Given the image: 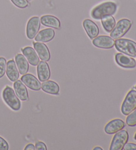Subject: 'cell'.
Masks as SVG:
<instances>
[{
  "label": "cell",
  "instance_id": "1",
  "mask_svg": "<svg viewBox=\"0 0 136 150\" xmlns=\"http://www.w3.org/2000/svg\"><path fill=\"white\" fill-rule=\"evenodd\" d=\"M117 6L112 1H106L98 5L91 11V17L96 20L101 19L106 15H112L116 13Z\"/></svg>",
  "mask_w": 136,
  "mask_h": 150
},
{
  "label": "cell",
  "instance_id": "2",
  "mask_svg": "<svg viewBox=\"0 0 136 150\" xmlns=\"http://www.w3.org/2000/svg\"><path fill=\"white\" fill-rule=\"evenodd\" d=\"M115 47L117 51L131 57H136V42L126 38H119L115 41Z\"/></svg>",
  "mask_w": 136,
  "mask_h": 150
},
{
  "label": "cell",
  "instance_id": "3",
  "mask_svg": "<svg viewBox=\"0 0 136 150\" xmlns=\"http://www.w3.org/2000/svg\"><path fill=\"white\" fill-rule=\"evenodd\" d=\"M2 97L4 101L12 110L15 111L20 110L21 107L20 99L11 87L6 86L2 93Z\"/></svg>",
  "mask_w": 136,
  "mask_h": 150
},
{
  "label": "cell",
  "instance_id": "4",
  "mask_svg": "<svg viewBox=\"0 0 136 150\" xmlns=\"http://www.w3.org/2000/svg\"><path fill=\"white\" fill-rule=\"evenodd\" d=\"M132 21L127 19L120 20L110 32V37L114 40L121 38L129 31L130 28L132 27Z\"/></svg>",
  "mask_w": 136,
  "mask_h": 150
},
{
  "label": "cell",
  "instance_id": "5",
  "mask_svg": "<svg viewBox=\"0 0 136 150\" xmlns=\"http://www.w3.org/2000/svg\"><path fill=\"white\" fill-rule=\"evenodd\" d=\"M136 108V90L132 89L127 93L123 101L121 111L124 115H128Z\"/></svg>",
  "mask_w": 136,
  "mask_h": 150
},
{
  "label": "cell",
  "instance_id": "6",
  "mask_svg": "<svg viewBox=\"0 0 136 150\" xmlns=\"http://www.w3.org/2000/svg\"><path fill=\"white\" fill-rule=\"evenodd\" d=\"M129 139V134L126 130H121L115 134L112 139L110 150H122Z\"/></svg>",
  "mask_w": 136,
  "mask_h": 150
},
{
  "label": "cell",
  "instance_id": "7",
  "mask_svg": "<svg viewBox=\"0 0 136 150\" xmlns=\"http://www.w3.org/2000/svg\"><path fill=\"white\" fill-rule=\"evenodd\" d=\"M41 27V20L38 17H33L28 21L27 25V37L29 39L35 38Z\"/></svg>",
  "mask_w": 136,
  "mask_h": 150
},
{
  "label": "cell",
  "instance_id": "8",
  "mask_svg": "<svg viewBox=\"0 0 136 150\" xmlns=\"http://www.w3.org/2000/svg\"><path fill=\"white\" fill-rule=\"evenodd\" d=\"M116 63L124 68H134L136 66V61L134 58L123 53H117L115 56Z\"/></svg>",
  "mask_w": 136,
  "mask_h": 150
},
{
  "label": "cell",
  "instance_id": "9",
  "mask_svg": "<svg viewBox=\"0 0 136 150\" xmlns=\"http://www.w3.org/2000/svg\"><path fill=\"white\" fill-rule=\"evenodd\" d=\"M92 44L96 47L102 49H110L114 46L115 40L108 36H99L94 38Z\"/></svg>",
  "mask_w": 136,
  "mask_h": 150
},
{
  "label": "cell",
  "instance_id": "10",
  "mask_svg": "<svg viewBox=\"0 0 136 150\" xmlns=\"http://www.w3.org/2000/svg\"><path fill=\"white\" fill-rule=\"evenodd\" d=\"M21 81L25 84V86L33 90V91H39L41 89V83L32 74H25L21 77Z\"/></svg>",
  "mask_w": 136,
  "mask_h": 150
},
{
  "label": "cell",
  "instance_id": "11",
  "mask_svg": "<svg viewBox=\"0 0 136 150\" xmlns=\"http://www.w3.org/2000/svg\"><path fill=\"white\" fill-rule=\"evenodd\" d=\"M125 122L121 119L116 118L111 120L105 126L104 131L108 134H114L125 127Z\"/></svg>",
  "mask_w": 136,
  "mask_h": 150
},
{
  "label": "cell",
  "instance_id": "12",
  "mask_svg": "<svg viewBox=\"0 0 136 150\" xmlns=\"http://www.w3.org/2000/svg\"><path fill=\"white\" fill-rule=\"evenodd\" d=\"M33 46L39 58H41V60L44 62L50 60L51 54L47 45H44L43 42H33Z\"/></svg>",
  "mask_w": 136,
  "mask_h": 150
},
{
  "label": "cell",
  "instance_id": "13",
  "mask_svg": "<svg viewBox=\"0 0 136 150\" xmlns=\"http://www.w3.org/2000/svg\"><path fill=\"white\" fill-rule=\"evenodd\" d=\"M37 76L39 81H47L51 77V71L48 64L44 61L39 62L37 65Z\"/></svg>",
  "mask_w": 136,
  "mask_h": 150
},
{
  "label": "cell",
  "instance_id": "14",
  "mask_svg": "<svg viewBox=\"0 0 136 150\" xmlns=\"http://www.w3.org/2000/svg\"><path fill=\"white\" fill-rule=\"evenodd\" d=\"M23 56L27 59L28 62L31 65L33 66H37L39 63V58L37 54L35 49H33L31 46H27L24 48L21 49Z\"/></svg>",
  "mask_w": 136,
  "mask_h": 150
},
{
  "label": "cell",
  "instance_id": "15",
  "mask_svg": "<svg viewBox=\"0 0 136 150\" xmlns=\"http://www.w3.org/2000/svg\"><path fill=\"white\" fill-rule=\"evenodd\" d=\"M83 27L90 39H94L99 35V28L94 22L90 19H85L83 21Z\"/></svg>",
  "mask_w": 136,
  "mask_h": 150
},
{
  "label": "cell",
  "instance_id": "16",
  "mask_svg": "<svg viewBox=\"0 0 136 150\" xmlns=\"http://www.w3.org/2000/svg\"><path fill=\"white\" fill-rule=\"evenodd\" d=\"M6 73L7 77L12 82L16 81L19 79V72L18 71L16 64L14 59L9 60L7 62Z\"/></svg>",
  "mask_w": 136,
  "mask_h": 150
},
{
  "label": "cell",
  "instance_id": "17",
  "mask_svg": "<svg viewBox=\"0 0 136 150\" xmlns=\"http://www.w3.org/2000/svg\"><path fill=\"white\" fill-rule=\"evenodd\" d=\"M14 88L15 90V93L17 96L19 97V99L23 101L29 100V94L27 88H26L25 84L20 81V80H17L16 81L14 82Z\"/></svg>",
  "mask_w": 136,
  "mask_h": 150
},
{
  "label": "cell",
  "instance_id": "18",
  "mask_svg": "<svg viewBox=\"0 0 136 150\" xmlns=\"http://www.w3.org/2000/svg\"><path fill=\"white\" fill-rule=\"evenodd\" d=\"M55 33L52 28H45L38 33L35 37V40L37 42H50L54 37Z\"/></svg>",
  "mask_w": 136,
  "mask_h": 150
},
{
  "label": "cell",
  "instance_id": "19",
  "mask_svg": "<svg viewBox=\"0 0 136 150\" xmlns=\"http://www.w3.org/2000/svg\"><path fill=\"white\" fill-rule=\"evenodd\" d=\"M41 23L45 27L59 29L61 28V22L58 18L53 15H43L40 19Z\"/></svg>",
  "mask_w": 136,
  "mask_h": 150
},
{
  "label": "cell",
  "instance_id": "20",
  "mask_svg": "<svg viewBox=\"0 0 136 150\" xmlns=\"http://www.w3.org/2000/svg\"><path fill=\"white\" fill-rule=\"evenodd\" d=\"M15 64L18 69L19 74L24 75L27 73L29 70V62L23 54H18L15 56Z\"/></svg>",
  "mask_w": 136,
  "mask_h": 150
},
{
  "label": "cell",
  "instance_id": "21",
  "mask_svg": "<svg viewBox=\"0 0 136 150\" xmlns=\"http://www.w3.org/2000/svg\"><path fill=\"white\" fill-rule=\"evenodd\" d=\"M41 88L43 91L49 94L58 95L59 93L60 88L59 85L53 81L47 80V81H43V83L41 84Z\"/></svg>",
  "mask_w": 136,
  "mask_h": 150
},
{
  "label": "cell",
  "instance_id": "22",
  "mask_svg": "<svg viewBox=\"0 0 136 150\" xmlns=\"http://www.w3.org/2000/svg\"><path fill=\"white\" fill-rule=\"evenodd\" d=\"M101 22L102 24L104 29L107 33H110L113 30L116 25V20L112 15H106L101 18Z\"/></svg>",
  "mask_w": 136,
  "mask_h": 150
},
{
  "label": "cell",
  "instance_id": "23",
  "mask_svg": "<svg viewBox=\"0 0 136 150\" xmlns=\"http://www.w3.org/2000/svg\"><path fill=\"white\" fill-rule=\"evenodd\" d=\"M126 124L129 126H136V108L130 112L126 118Z\"/></svg>",
  "mask_w": 136,
  "mask_h": 150
},
{
  "label": "cell",
  "instance_id": "24",
  "mask_svg": "<svg viewBox=\"0 0 136 150\" xmlns=\"http://www.w3.org/2000/svg\"><path fill=\"white\" fill-rule=\"evenodd\" d=\"M11 1L15 6L21 9H24L29 6L27 0H11Z\"/></svg>",
  "mask_w": 136,
  "mask_h": 150
},
{
  "label": "cell",
  "instance_id": "25",
  "mask_svg": "<svg viewBox=\"0 0 136 150\" xmlns=\"http://www.w3.org/2000/svg\"><path fill=\"white\" fill-rule=\"evenodd\" d=\"M7 62L6 59L3 57L0 58V78L3 77L6 74Z\"/></svg>",
  "mask_w": 136,
  "mask_h": 150
},
{
  "label": "cell",
  "instance_id": "26",
  "mask_svg": "<svg viewBox=\"0 0 136 150\" xmlns=\"http://www.w3.org/2000/svg\"><path fill=\"white\" fill-rule=\"evenodd\" d=\"M9 145L6 139L0 136V150H8Z\"/></svg>",
  "mask_w": 136,
  "mask_h": 150
},
{
  "label": "cell",
  "instance_id": "27",
  "mask_svg": "<svg viewBox=\"0 0 136 150\" xmlns=\"http://www.w3.org/2000/svg\"><path fill=\"white\" fill-rule=\"evenodd\" d=\"M35 149L36 150H47V147L46 145L44 144L43 142L38 141L36 142L35 146Z\"/></svg>",
  "mask_w": 136,
  "mask_h": 150
},
{
  "label": "cell",
  "instance_id": "28",
  "mask_svg": "<svg viewBox=\"0 0 136 150\" xmlns=\"http://www.w3.org/2000/svg\"><path fill=\"white\" fill-rule=\"evenodd\" d=\"M124 150H136V144L133 143H127L123 147Z\"/></svg>",
  "mask_w": 136,
  "mask_h": 150
},
{
  "label": "cell",
  "instance_id": "29",
  "mask_svg": "<svg viewBox=\"0 0 136 150\" xmlns=\"http://www.w3.org/2000/svg\"><path fill=\"white\" fill-rule=\"evenodd\" d=\"M25 150H35V146L32 144H27L25 147Z\"/></svg>",
  "mask_w": 136,
  "mask_h": 150
},
{
  "label": "cell",
  "instance_id": "30",
  "mask_svg": "<svg viewBox=\"0 0 136 150\" xmlns=\"http://www.w3.org/2000/svg\"><path fill=\"white\" fill-rule=\"evenodd\" d=\"M94 150H102V147H99V146H97V147H94Z\"/></svg>",
  "mask_w": 136,
  "mask_h": 150
},
{
  "label": "cell",
  "instance_id": "31",
  "mask_svg": "<svg viewBox=\"0 0 136 150\" xmlns=\"http://www.w3.org/2000/svg\"><path fill=\"white\" fill-rule=\"evenodd\" d=\"M134 139H135L136 140V132H135V135H134Z\"/></svg>",
  "mask_w": 136,
  "mask_h": 150
},
{
  "label": "cell",
  "instance_id": "32",
  "mask_svg": "<svg viewBox=\"0 0 136 150\" xmlns=\"http://www.w3.org/2000/svg\"><path fill=\"white\" fill-rule=\"evenodd\" d=\"M135 90H136V85H135Z\"/></svg>",
  "mask_w": 136,
  "mask_h": 150
},
{
  "label": "cell",
  "instance_id": "33",
  "mask_svg": "<svg viewBox=\"0 0 136 150\" xmlns=\"http://www.w3.org/2000/svg\"><path fill=\"white\" fill-rule=\"evenodd\" d=\"M29 1H31V0H29Z\"/></svg>",
  "mask_w": 136,
  "mask_h": 150
}]
</instances>
